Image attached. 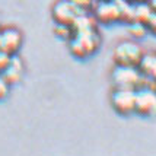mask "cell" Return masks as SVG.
<instances>
[{
    "mask_svg": "<svg viewBox=\"0 0 156 156\" xmlns=\"http://www.w3.org/2000/svg\"><path fill=\"white\" fill-rule=\"evenodd\" d=\"M146 28H147V31H150L152 34L156 35V13L155 12L150 15V18L147 19V22H146Z\"/></svg>",
    "mask_w": 156,
    "mask_h": 156,
    "instance_id": "obj_16",
    "label": "cell"
},
{
    "mask_svg": "<svg viewBox=\"0 0 156 156\" xmlns=\"http://www.w3.org/2000/svg\"><path fill=\"white\" fill-rule=\"evenodd\" d=\"M22 44V35L15 28L0 29V51L5 54L13 55Z\"/></svg>",
    "mask_w": 156,
    "mask_h": 156,
    "instance_id": "obj_8",
    "label": "cell"
},
{
    "mask_svg": "<svg viewBox=\"0 0 156 156\" xmlns=\"http://www.w3.org/2000/svg\"><path fill=\"white\" fill-rule=\"evenodd\" d=\"M98 47H99V35L95 29L73 32L70 38V50L73 55L79 58L92 55L98 50Z\"/></svg>",
    "mask_w": 156,
    "mask_h": 156,
    "instance_id": "obj_1",
    "label": "cell"
},
{
    "mask_svg": "<svg viewBox=\"0 0 156 156\" xmlns=\"http://www.w3.org/2000/svg\"><path fill=\"white\" fill-rule=\"evenodd\" d=\"M146 31H147V28L142 22H136V20L130 22V32L133 37H143L146 34Z\"/></svg>",
    "mask_w": 156,
    "mask_h": 156,
    "instance_id": "obj_13",
    "label": "cell"
},
{
    "mask_svg": "<svg viewBox=\"0 0 156 156\" xmlns=\"http://www.w3.org/2000/svg\"><path fill=\"white\" fill-rule=\"evenodd\" d=\"M9 86H10V85L0 76V99L6 98V95L9 94Z\"/></svg>",
    "mask_w": 156,
    "mask_h": 156,
    "instance_id": "obj_17",
    "label": "cell"
},
{
    "mask_svg": "<svg viewBox=\"0 0 156 156\" xmlns=\"http://www.w3.org/2000/svg\"><path fill=\"white\" fill-rule=\"evenodd\" d=\"M134 112L144 117L156 114V90L147 88L136 89V109Z\"/></svg>",
    "mask_w": 156,
    "mask_h": 156,
    "instance_id": "obj_5",
    "label": "cell"
},
{
    "mask_svg": "<svg viewBox=\"0 0 156 156\" xmlns=\"http://www.w3.org/2000/svg\"><path fill=\"white\" fill-rule=\"evenodd\" d=\"M10 57H12V55L5 54V53L0 51V75H2V72L7 67V64H9V61H10Z\"/></svg>",
    "mask_w": 156,
    "mask_h": 156,
    "instance_id": "obj_18",
    "label": "cell"
},
{
    "mask_svg": "<svg viewBox=\"0 0 156 156\" xmlns=\"http://www.w3.org/2000/svg\"><path fill=\"white\" fill-rule=\"evenodd\" d=\"M55 34L70 40L72 35H73V29H72V27H69V25H58V23H57V27H55Z\"/></svg>",
    "mask_w": 156,
    "mask_h": 156,
    "instance_id": "obj_14",
    "label": "cell"
},
{
    "mask_svg": "<svg viewBox=\"0 0 156 156\" xmlns=\"http://www.w3.org/2000/svg\"><path fill=\"white\" fill-rule=\"evenodd\" d=\"M143 75L134 66H118L112 70V82L115 88L121 89H139L142 85Z\"/></svg>",
    "mask_w": 156,
    "mask_h": 156,
    "instance_id": "obj_2",
    "label": "cell"
},
{
    "mask_svg": "<svg viewBox=\"0 0 156 156\" xmlns=\"http://www.w3.org/2000/svg\"><path fill=\"white\" fill-rule=\"evenodd\" d=\"M80 12H83V10L76 7L70 0H60L53 7V16H54V20L58 25L72 27V23L75 22V19Z\"/></svg>",
    "mask_w": 156,
    "mask_h": 156,
    "instance_id": "obj_6",
    "label": "cell"
},
{
    "mask_svg": "<svg viewBox=\"0 0 156 156\" xmlns=\"http://www.w3.org/2000/svg\"><path fill=\"white\" fill-rule=\"evenodd\" d=\"M96 19L94 15L88 13L86 10H83L77 15L75 22L72 23V29L73 32H79V31H88V29H95Z\"/></svg>",
    "mask_w": 156,
    "mask_h": 156,
    "instance_id": "obj_10",
    "label": "cell"
},
{
    "mask_svg": "<svg viewBox=\"0 0 156 156\" xmlns=\"http://www.w3.org/2000/svg\"><path fill=\"white\" fill-rule=\"evenodd\" d=\"M153 13V10L150 9L149 3L143 2V3H136L134 5V20L136 22H142L146 25L147 19L150 18V15Z\"/></svg>",
    "mask_w": 156,
    "mask_h": 156,
    "instance_id": "obj_12",
    "label": "cell"
},
{
    "mask_svg": "<svg viewBox=\"0 0 156 156\" xmlns=\"http://www.w3.org/2000/svg\"><path fill=\"white\" fill-rule=\"evenodd\" d=\"M129 2H131V3H143V2H146V0H129Z\"/></svg>",
    "mask_w": 156,
    "mask_h": 156,
    "instance_id": "obj_19",
    "label": "cell"
},
{
    "mask_svg": "<svg viewBox=\"0 0 156 156\" xmlns=\"http://www.w3.org/2000/svg\"><path fill=\"white\" fill-rule=\"evenodd\" d=\"M137 69L140 70V73L143 76L150 77V79H156V54H153V53L143 54Z\"/></svg>",
    "mask_w": 156,
    "mask_h": 156,
    "instance_id": "obj_11",
    "label": "cell"
},
{
    "mask_svg": "<svg viewBox=\"0 0 156 156\" xmlns=\"http://www.w3.org/2000/svg\"><path fill=\"white\" fill-rule=\"evenodd\" d=\"M142 57V48L133 41H122L114 50V60L118 66H134V67H137Z\"/></svg>",
    "mask_w": 156,
    "mask_h": 156,
    "instance_id": "obj_3",
    "label": "cell"
},
{
    "mask_svg": "<svg viewBox=\"0 0 156 156\" xmlns=\"http://www.w3.org/2000/svg\"><path fill=\"white\" fill-rule=\"evenodd\" d=\"M111 104L118 114L127 115L136 109V90L134 89L115 88L111 95Z\"/></svg>",
    "mask_w": 156,
    "mask_h": 156,
    "instance_id": "obj_4",
    "label": "cell"
},
{
    "mask_svg": "<svg viewBox=\"0 0 156 156\" xmlns=\"http://www.w3.org/2000/svg\"><path fill=\"white\" fill-rule=\"evenodd\" d=\"M76 7H79L80 10H86L88 7L94 6V0H70Z\"/></svg>",
    "mask_w": 156,
    "mask_h": 156,
    "instance_id": "obj_15",
    "label": "cell"
},
{
    "mask_svg": "<svg viewBox=\"0 0 156 156\" xmlns=\"http://www.w3.org/2000/svg\"><path fill=\"white\" fill-rule=\"evenodd\" d=\"M22 72H23V66H22V61L18 57H10V61L7 64V67L2 72V77L9 83V85H13L18 83L22 77Z\"/></svg>",
    "mask_w": 156,
    "mask_h": 156,
    "instance_id": "obj_9",
    "label": "cell"
},
{
    "mask_svg": "<svg viewBox=\"0 0 156 156\" xmlns=\"http://www.w3.org/2000/svg\"><path fill=\"white\" fill-rule=\"evenodd\" d=\"M94 16L99 22L111 23L121 19L120 16V9L115 0H99L94 6Z\"/></svg>",
    "mask_w": 156,
    "mask_h": 156,
    "instance_id": "obj_7",
    "label": "cell"
}]
</instances>
